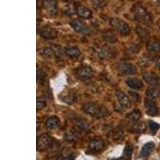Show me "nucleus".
<instances>
[{"label":"nucleus","instance_id":"obj_1","mask_svg":"<svg viewBox=\"0 0 160 160\" xmlns=\"http://www.w3.org/2000/svg\"><path fill=\"white\" fill-rule=\"evenodd\" d=\"M82 109L86 114H87L94 119H102V118L107 117L111 114L108 109L106 108L103 105H101L97 102H86L83 105Z\"/></svg>","mask_w":160,"mask_h":160},{"label":"nucleus","instance_id":"obj_2","mask_svg":"<svg viewBox=\"0 0 160 160\" xmlns=\"http://www.w3.org/2000/svg\"><path fill=\"white\" fill-rule=\"evenodd\" d=\"M132 11L134 19H136L137 21L140 22L145 25H150L151 23V18L147 11V10L142 5H134Z\"/></svg>","mask_w":160,"mask_h":160},{"label":"nucleus","instance_id":"obj_3","mask_svg":"<svg viewBox=\"0 0 160 160\" xmlns=\"http://www.w3.org/2000/svg\"><path fill=\"white\" fill-rule=\"evenodd\" d=\"M110 24L115 30H117L122 35H127L130 32V26L126 23L123 19L113 18L111 19Z\"/></svg>","mask_w":160,"mask_h":160},{"label":"nucleus","instance_id":"obj_4","mask_svg":"<svg viewBox=\"0 0 160 160\" xmlns=\"http://www.w3.org/2000/svg\"><path fill=\"white\" fill-rule=\"evenodd\" d=\"M52 140L49 134H42L37 139V151H45L51 145Z\"/></svg>","mask_w":160,"mask_h":160},{"label":"nucleus","instance_id":"obj_5","mask_svg":"<svg viewBox=\"0 0 160 160\" xmlns=\"http://www.w3.org/2000/svg\"><path fill=\"white\" fill-rule=\"evenodd\" d=\"M38 33L41 37H43L45 39H55L58 37V31L54 27H51V26H43L39 29Z\"/></svg>","mask_w":160,"mask_h":160},{"label":"nucleus","instance_id":"obj_6","mask_svg":"<svg viewBox=\"0 0 160 160\" xmlns=\"http://www.w3.org/2000/svg\"><path fill=\"white\" fill-rule=\"evenodd\" d=\"M76 75L81 80H87V79H91L94 75V71L90 66L83 65L77 69Z\"/></svg>","mask_w":160,"mask_h":160},{"label":"nucleus","instance_id":"obj_7","mask_svg":"<svg viewBox=\"0 0 160 160\" xmlns=\"http://www.w3.org/2000/svg\"><path fill=\"white\" fill-rule=\"evenodd\" d=\"M41 5L51 16H55L58 12V2L56 0H41Z\"/></svg>","mask_w":160,"mask_h":160},{"label":"nucleus","instance_id":"obj_8","mask_svg":"<svg viewBox=\"0 0 160 160\" xmlns=\"http://www.w3.org/2000/svg\"><path fill=\"white\" fill-rule=\"evenodd\" d=\"M70 25L78 33L82 34H87L90 32V28L87 24L83 23L79 19H73L70 22Z\"/></svg>","mask_w":160,"mask_h":160},{"label":"nucleus","instance_id":"obj_9","mask_svg":"<svg viewBox=\"0 0 160 160\" xmlns=\"http://www.w3.org/2000/svg\"><path fill=\"white\" fill-rule=\"evenodd\" d=\"M116 97H117L118 102L119 103L120 107L124 109H130L131 107L130 99L123 91H116Z\"/></svg>","mask_w":160,"mask_h":160},{"label":"nucleus","instance_id":"obj_10","mask_svg":"<svg viewBox=\"0 0 160 160\" xmlns=\"http://www.w3.org/2000/svg\"><path fill=\"white\" fill-rule=\"evenodd\" d=\"M75 9V13L78 15V16H79L82 19H89L92 18V15H93L92 11L84 5L77 4Z\"/></svg>","mask_w":160,"mask_h":160},{"label":"nucleus","instance_id":"obj_11","mask_svg":"<svg viewBox=\"0 0 160 160\" xmlns=\"http://www.w3.org/2000/svg\"><path fill=\"white\" fill-rule=\"evenodd\" d=\"M119 69L121 72L124 73L126 75H134L138 72V69L134 66V64L128 62H123L119 63Z\"/></svg>","mask_w":160,"mask_h":160},{"label":"nucleus","instance_id":"obj_12","mask_svg":"<svg viewBox=\"0 0 160 160\" xmlns=\"http://www.w3.org/2000/svg\"><path fill=\"white\" fill-rule=\"evenodd\" d=\"M105 147V142L101 139H92L89 143V150L91 152L102 151Z\"/></svg>","mask_w":160,"mask_h":160},{"label":"nucleus","instance_id":"obj_13","mask_svg":"<svg viewBox=\"0 0 160 160\" xmlns=\"http://www.w3.org/2000/svg\"><path fill=\"white\" fill-rule=\"evenodd\" d=\"M144 106H145L147 114L148 115L153 117L158 115V109L155 102H154L151 99H146L144 102Z\"/></svg>","mask_w":160,"mask_h":160},{"label":"nucleus","instance_id":"obj_14","mask_svg":"<svg viewBox=\"0 0 160 160\" xmlns=\"http://www.w3.org/2000/svg\"><path fill=\"white\" fill-rule=\"evenodd\" d=\"M143 78L148 84L151 85L152 87H160V78L156 76L155 75L150 74V73H145V74H143Z\"/></svg>","mask_w":160,"mask_h":160},{"label":"nucleus","instance_id":"obj_15","mask_svg":"<svg viewBox=\"0 0 160 160\" xmlns=\"http://www.w3.org/2000/svg\"><path fill=\"white\" fill-rule=\"evenodd\" d=\"M98 55L101 59H108L114 56V52L111 47L103 46L98 50Z\"/></svg>","mask_w":160,"mask_h":160},{"label":"nucleus","instance_id":"obj_16","mask_svg":"<svg viewBox=\"0 0 160 160\" xmlns=\"http://www.w3.org/2000/svg\"><path fill=\"white\" fill-rule=\"evenodd\" d=\"M60 98L61 100L63 101V102H66V103H69V104H71L73 102H75L77 99V94L76 92L73 90H70L69 91L65 92V93H62L61 95H60Z\"/></svg>","mask_w":160,"mask_h":160},{"label":"nucleus","instance_id":"obj_17","mask_svg":"<svg viewBox=\"0 0 160 160\" xmlns=\"http://www.w3.org/2000/svg\"><path fill=\"white\" fill-rule=\"evenodd\" d=\"M126 84L133 90H141L143 87V81L137 78H129L126 80Z\"/></svg>","mask_w":160,"mask_h":160},{"label":"nucleus","instance_id":"obj_18","mask_svg":"<svg viewBox=\"0 0 160 160\" xmlns=\"http://www.w3.org/2000/svg\"><path fill=\"white\" fill-rule=\"evenodd\" d=\"M155 149V143L153 142H148L145 143L142 147L140 152V157L142 158H147L152 153Z\"/></svg>","mask_w":160,"mask_h":160},{"label":"nucleus","instance_id":"obj_19","mask_svg":"<svg viewBox=\"0 0 160 160\" xmlns=\"http://www.w3.org/2000/svg\"><path fill=\"white\" fill-rule=\"evenodd\" d=\"M45 125L47 128H49L51 130L56 129V128L59 127L60 120L56 116H51V117H48L47 119V120L45 122Z\"/></svg>","mask_w":160,"mask_h":160},{"label":"nucleus","instance_id":"obj_20","mask_svg":"<svg viewBox=\"0 0 160 160\" xmlns=\"http://www.w3.org/2000/svg\"><path fill=\"white\" fill-rule=\"evenodd\" d=\"M65 54L68 56L69 58L71 59H77L79 58L81 55V52L79 51V49L76 47H66L65 49Z\"/></svg>","mask_w":160,"mask_h":160},{"label":"nucleus","instance_id":"obj_21","mask_svg":"<svg viewBox=\"0 0 160 160\" xmlns=\"http://www.w3.org/2000/svg\"><path fill=\"white\" fill-rule=\"evenodd\" d=\"M146 128V124L145 123L143 122H135L134 124H133L131 127H130V130L132 132H135V133H141L145 131Z\"/></svg>","mask_w":160,"mask_h":160},{"label":"nucleus","instance_id":"obj_22","mask_svg":"<svg viewBox=\"0 0 160 160\" xmlns=\"http://www.w3.org/2000/svg\"><path fill=\"white\" fill-rule=\"evenodd\" d=\"M147 48L148 51L152 52H159L160 51V41L152 40L148 42L147 45Z\"/></svg>","mask_w":160,"mask_h":160},{"label":"nucleus","instance_id":"obj_23","mask_svg":"<svg viewBox=\"0 0 160 160\" xmlns=\"http://www.w3.org/2000/svg\"><path fill=\"white\" fill-rule=\"evenodd\" d=\"M126 117H127L129 120L135 123V122H138L140 120V119L142 118V114H141V111L139 110H134V111H132L131 112L128 114Z\"/></svg>","mask_w":160,"mask_h":160},{"label":"nucleus","instance_id":"obj_24","mask_svg":"<svg viewBox=\"0 0 160 160\" xmlns=\"http://www.w3.org/2000/svg\"><path fill=\"white\" fill-rule=\"evenodd\" d=\"M146 95L149 98H156L160 95V91L156 87L148 88L146 91Z\"/></svg>","mask_w":160,"mask_h":160},{"label":"nucleus","instance_id":"obj_25","mask_svg":"<svg viewBox=\"0 0 160 160\" xmlns=\"http://www.w3.org/2000/svg\"><path fill=\"white\" fill-rule=\"evenodd\" d=\"M133 153V147L130 144H127V145L125 147L123 151V158H126V159H130L131 158V156H132Z\"/></svg>","mask_w":160,"mask_h":160},{"label":"nucleus","instance_id":"obj_26","mask_svg":"<svg viewBox=\"0 0 160 160\" xmlns=\"http://www.w3.org/2000/svg\"><path fill=\"white\" fill-rule=\"evenodd\" d=\"M103 37H104L105 40L107 41L108 43H115V42L117 41L116 36H115L112 32L109 31V30H107L106 32H104Z\"/></svg>","mask_w":160,"mask_h":160},{"label":"nucleus","instance_id":"obj_27","mask_svg":"<svg viewBox=\"0 0 160 160\" xmlns=\"http://www.w3.org/2000/svg\"><path fill=\"white\" fill-rule=\"evenodd\" d=\"M55 54V51L50 47H45L43 50H41V55L46 58L53 57Z\"/></svg>","mask_w":160,"mask_h":160},{"label":"nucleus","instance_id":"obj_28","mask_svg":"<svg viewBox=\"0 0 160 160\" xmlns=\"http://www.w3.org/2000/svg\"><path fill=\"white\" fill-rule=\"evenodd\" d=\"M91 2L95 9H102L107 5V2L105 0H91Z\"/></svg>","mask_w":160,"mask_h":160},{"label":"nucleus","instance_id":"obj_29","mask_svg":"<svg viewBox=\"0 0 160 160\" xmlns=\"http://www.w3.org/2000/svg\"><path fill=\"white\" fill-rule=\"evenodd\" d=\"M47 106V101L43 98H37V111H40Z\"/></svg>","mask_w":160,"mask_h":160},{"label":"nucleus","instance_id":"obj_30","mask_svg":"<svg viewBox=\"0 0 160 160\" xmlns=\"http://www.w3.org/2000/svg\"><path fill=\"white\" fill-rule=\"evenodd\" d=\"M124 133L123 130H116L113 135V139L115 141H120L123 139Z\"/></svg>","mask_w":160,"mask_h":160},{"label":"nucleus","instance_id":"obj_31","mask_svg":"<svg viewBox=\"0 0 160 160\" xmlns=\"http://www.w3.org/2000/svg\"><path fill=\"white\" fill-rule=\"evenodd\" d=\"M149 127L150 130H151L152 133H155L160 128V125L158 123H155V122L150 121Z\"/></svg>","mask_w":160,"mask_h":160},{"label":"nucleus","instance_id":"obj_32","mask_svg":"<svg viewBox=\"0 0 160 160\" xmlns=\"http://www.w3.org/2000/svg\"><path fill=\"white\" fill-rule=\"evenodd\" d=\"M137 33H138L140 36L143 37V38L147 36V32L143 28L141 27H137Z\"/></svg>","mask_w":160,"mask_h":160},{"label":"nucleus","instance_id":"obj_33","mask_svg":"<svg viewBox=\"0 0 160 160\" xmlns=\"http://www.w3.org/2000/svg\"><path fill=\"white\" fill-rule=\"evenodd\" d=\"M129 93H130V95L132 96V98H134V100L135 101V102H139V101H140V96L137 94V93L133 91H129Z\"/></svg>","mask_w":160,"mask_h":160},{"label":"nucleus","instance_id":"obj_34","mask_svg":"<svg viewBox=\"0 0 160 160\" xmlns=\"http://www.w3.org/2000/svg\"><path fill=\"white\" fill-rule=\"evenodd\" d=\"M155 62L156 66L158 68V70H160V57H157L155 58Z\"/></svg>","mask_w":160,"mask_h":160},{"label":"nucleus","instance_id":"obj_35","mask_svg":"<svg viewBox=\"0 0 160 160\" xmlns=\"http://www.w3.org/2000/svg\"><path fill=\"white\" fill-rule=\"evenodd\" d=\"M157 1H158V2H160V0H157Z\"/></svg>","mask_w":160,"mask_h":160}]
</instances>
